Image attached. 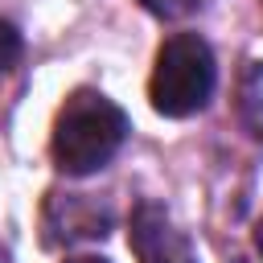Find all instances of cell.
<instances>
[{
  "mask_svg": "<svg viewBox=\"0 0 263 263\" xmlns=\"http://www.w3.org/2000/svg\"><path fill=\"white\" fill-rule=\"evenodd\" d=\"M127 140V115L99 90H74L66 107L58 111L49 152L62 173L86 177L99 173Z\"/></svg>",
  "mask_w": 263,
  "mask_h": 263,
  "instance_id": "cell-1",
  "label": "cell"
},
{
  "mask_svg": "<svg viewBox=\"0 0 263 263\" xmlns=\"http://www.w3.org/2000/svg\"><path fill=\"white\" fill-rule=\"evenodd\" d=\"M214 53L197 33H177L160 45L156 66H152V82H148V99L160 115L168 119H185L197 115L210 95H214Z\"/></svg>",
  "mask_w": 263,
  "mask_h": 263,
  "instance_id": "cell-2",
  "label": "cell"
},
{
  "mask_svg": "<svg viewBox=\"0 0 263 263\" xmlns=\"http://www.w3.org/2000/svg\"><path fill=\"white\" fill-rule=\"evenodd\" d=\"M152 16H164V21H181V16H189L193 8H201L205 0H140Z\"/></svg>",
  "mask_w": 263,
  "mask_h": 263,
  "instance_id": "cell-7",
  "label": "cell"
},
{
  "mask_svg": "<svg viewBox=\"0 0 263 263\" xmlns=\"http://www.w3.org/2000/svg\"><path fill=\"white\" fill-rule=\"evenodd\" d=\"M238 111L255 136H263V62H251L238 82Z\"/></svg>",
  "mask_w": 263,
  "mask_h": 263,
  "instance_id": "cell-5",
  "label": "cell"
},
{
  "mask_svg": "<svg viewBox=\"0 0 263 263\" xmlns=\"http://www.w3.org/2000/svg\"><path fill=\"white\" fill-rule=\"evenodd\" d=\"M21 62V33L0 16V74H8Z\"/></svg>",
  "mask_w": 263,
  "mask_h": 263,
  "instance_id": "cell-6",
  "label": "cell"
},
{
  "mask_svg": "<svg viewBox=\"0 0 263 263\" xmlns=\"http://www.w3.org/2000/svg\"><path fill=\"white\" fill-rule=\"evenodd\" d=\"M255 242H259V255H263V222H259V230H255Z\"/></svg>",
  "mask_w": 263,
  "mask_h": 263,
  "instance_id": "cell-9",
  "label": "cell"
},
{
  "mask_svg": "<svg viewBox=\"0 0 263 263\" xmlns=\"http://www.w3.org/2000/svg\"><path fill=\"white\" fill-rule=\"evenodd\" d=\"M111 226V210L90 201L86 193H49L45 205V230L49 242H78V238H103Z\"/></svg>",
  "mask_w": 263,
  "mask_h": 263,
  "instance_id": "cell-3",
  "label": "cell"
},
{
  "mask_svg": "<svg viewBox=\"0 0 263 263\" xmlns=\"http://www.w3.org/2000/svg\"><path fill=\"white\" fill-rule=\"evenodd\" d=\"M132 251L140 255V263H193L189 242L173 230L168 214L152 201L136 205L132 214Z\"/></svg>",
  "mask_w": 263,
  "mask_h": 263,
  "instance_id": "cell-4",
  "label": "cell"
},
{
  "mask_svg": "<svg viewBox=\"0 0 263 263\" xmlns=\"http://www.w3.org/2000/svg\"><path fill=\"white\" fill-rule=\"evenodd\" d=\"M70 263H107V259H95V255H82V259H70Z\"/></svg>",
  "mask_w": 263,
  "mask_h": 263,
  "instance_id": "cell-8",
  "label": "cell"
}]
</instances>
